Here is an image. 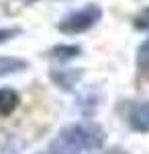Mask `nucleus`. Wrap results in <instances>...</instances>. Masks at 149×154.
Segmentation results:
<instances>
[{
    "label": "nucleus",
    "mask_w": 149,
    "mask_h": 154,
    "mask_svg": "<svg viewBox=\"0 0 149 154\" xmlns=\"http://www.w3.org/2000/svg\"><path fill=\"white\" fill-rule=\"evenodd\" d=\"M19 33V29H0V43H4V41H8L10 37H14Z\"/></svg>",
    "instance_id": "1a4fd4ad"
},
{
    "label": "nucleus",
    "mask_w": 149,
    "mask_h": 154,
    "mask_svg": "<svg viewBox=\"0 0 149 154\" xmlns=\"http://www.w3.org/2000/svg\"><path fill=\"white\" fill-rule=\"evenodd\" d=\"M135 27H137V29H141V31H145V29L149 31V8L141 11L137 17H135Z\"/></svg>",
    "instance_id": "6e6552de"
},
{
    "label": "nucleus",
    "mask_w": 149,
    "mask_h": 154,
    "mask_svg": "<svg viewBox=\"0 0 149 154\" xmlns=\"http://www.w3.org/2000/svg\"><path fill=\"white\" fill-rule=\"evenodd\" d=\"M100 17H102L100 6L88 4V6H84V8H80V11L68 14V17L59 23V31H61V33H68V35L84 33V31H88L90 27H94V25L98 23Z\"/></svg>",
    "instance_id": "f03ea898"
},
{
    "label": "nucleus",
    "mask_w": 149,
    "mask_h": 154,
    "mask_svg": "<svg viewBox=\"0 0 149 154\" xmlns=\"http://www.w3.org/2000/svg\"><path fill=\"white\" fill-rule=\"evenodd\" d=\"M45 154H51V152H45Z\"/></svg>",
    "instance_id": "9b49d317"
},
{
    "label": "nucleus",
    "mask_w": 149,
    "mask_h": 154,
    "mask_svg": "<svg viewBox=\"0 0 149 154\" xmlns=\"http://www.w3.org/2000/svg\"><path fill=\"white\" fill-rule=\"evenodd\" d=\"M104 144V131L94 123H74L63 128L51 146V154H80L82 150H96Z\"/></svg>",
    "instance_id": "f257e3e1"
},
{
    "label": "nucleus",
    "mask_w": 149,
    "mask_h": 154,
    "mask_svg": "<svg viewBox=\"0 0 149 154\" xmlns=\"http://www.w3.org/2000/svg\"><path fill=\"white\" fill-rule=\"evenodd\" d=\"M137 64H139L141 70H149V39L145 41V43H141V48H139Z\"/></svg>",
    "instance_id": "0eeeda50"
},
{
    "label": "nucleus",
    "mask_w": 149,
    "mask_h": 154,
    "mask_svg": "<svg viewBox=\"0 0 149 154\" xmlns=\"http://www.w3.org/2000/svg\"><path fill=\"white\" fill-rule=\"evenodd\" d=\"M78 54H80L78 45H57V48L51 49V56L55 60H69V58H76Z\"/></svg>",
    "instance_id": "423d86ee"
},
{
    "label": "nucleus",
    "mask_w": 149,
    "mask_h": 154,
    "mask_svg": "<svg viewBox=\"0 0 149 154\" xmlns=\"http://www.w3.org/2000/svg\"><path fill=\"white\" fill-rule=\"evenodd\" d=\"M25 68H27V62L21 58H0V76L25 70Z\"/></svg>",
    "instance_id": "39448f33"
},
{
    "label": "nucleus",
    "mask_w": 149,
    "mask_h": 154,
    "mask_svg": "<svg viewBox=\"0 0 149 154\" xmlns=\"http://www.w3.org/2000/svg\"><path fill=\"white\" fill-rule=\"evenodd\" d=\"M108 154H123L121 150H112V152H108Z\"/></svg>",
    "instance_id": "9d476101"
},
{
    "label": "nucleus",
    "mask_w": 149,
    "mask_h": 154,
    "mask_svg": "<svg viewBox=\"0 0 149 154\" xmlns=\"http://www.w3.org/2000/svg\"><path fill=\"white\" fill-rule=\"evenodd\" d=\"M129 123L137 131H149V103H135L131 107Z\"/></svg>",
    "instance_id": "7ed1b4c3"
},
{
    "label": "nucleus",
    "mask_w": 149,
    "mask_h": 154,
    "mask_svg": "<svg viewBox=\"0 0 149 154\" xmlns=\"http://www.w3.org/2000/svg\"><path fill=\"white\" fill-rule=\"evenodd\" d=\"M19 105V95L12 88H0V117L10 115Z\"/></svg>",
    "instance_id": "20e7f679"
}]
</instances>
